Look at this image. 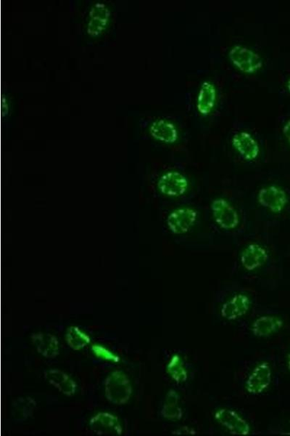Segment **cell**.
<instances>
[{
    "label": "cell",
    "instance_id": "cell-16",
    "mask_svg": "<svg viewBox=\"0 0 290 436\" xmlns=\"http://www.w3.org/2000/svg\"><path fill=\"white\" fill-rule=\"evenodd\" d=\"M151 136L167 144L176 143L179 138L178 129L174 124L166 120H157L150 127Z\"/></svg>",
    "mask_w": 290,
    "mask_h": 436
},
{
    "label": "cell",
    "instance_id": "cell-28",
    "mask_svg": "<svg viewBox=\"0 0 290 436\" xmlns=\"http://www.w3.org/2000/svg\"><path fill=\"white\" fill-rule=\"evenodd\" d=\"M287 89L289 92L290 93V80L287 82Z\"/></svg>",
    "mask_w": 290,
    "mask_h": 436
},
{
    "label": "cell",
    "instance_id": "cell-10",
    "mask_svg": "<svg viewBox=\"0 0 290 436\" xmlns=\"http://www.w3.org/2000/svg\"><path fill=\"white\" fill-rule=\"evenodd\" d=\"M251 303L248 296L243 293L236 294L222 305L221 315L228 321H235L249 312Z\"/></svg>",
    "mask_w": 290,
    "mask_h": 436
},
{
    "label": "cell",
    "instance_id": "cell-23",
    "mask_svg": "<svg viewBox=\"0 0 290 436\" xmlns=\"http://www.w3.org/2000/svg\"><path fill=\"white\" fill-rule=\"evenodd\" d=\"M92 351L96 357L105 361L117 363L120 361L119 356L113 354L107 347L100 345H93Z\"/></svg>",
    "mask_w": 290,
    "mask_h": 436
},
{
    "label": "cell",
    "instance_id": "cell-6",
    "mask_svg": "<svg viewBox=\"0 0 290 436\" xmlns=\"http://www.w3.org/2000/svg\"><path fill=\"white\" fill-rule=\"evenodd\" d=\"M197 216V212L192 208H177L168 215V228L173 235H184L194 226Z\"/></svg>",
    "mask_w": 290,
    "mask_h": 436
},
{
    "label": "cell",
    "instance_id": "cell-2",
    "mask_svg": "<svg viewBox=\"0 0 290 436\" xmlns=\"http://www.w3.org/2000/svg\"><path fill=\"white\" fill-rule=\"evenodd\" d=\"M230 61L245 74H253L263 66L262 58L253 50L242 46H235L229 53Z\"/></svg>",
    "mask_w": 290,
    "mask_h": 436
},
{
    "label": "cell",
    "instance_id": "cell-19",
    "mask_svg": "<svg viewBox=\"0 0 290 436\" xmlns=\"http://www.w3.org/2000/svg\"><path fill=\"white\" fill-rule=\"evenodd\" d=\"M216 100L215 86L210 82H203L197 100V109L203 116H208L213 111Z\"/></svg>",
    "mask_w": 290,
    "mask_h": 436
},
{
    "label": "cell",
    "instance_id": "cell-14",
    "mask_svg": "<svg viewBox=\"0 0 290 436\" xmlns=\"http://www.w3.org/2000/svg\"><path fill=\"white\" fill-rule=\"evenodd\" d=\"M46 381L62 394L72 397L76 394L77 385L72 378L64 371L53 369L45 372Z\"/></svg>",
    "mask_w": 290,
    "mask_h": 436
},
{
    "label": "cell",
    "instance_id": "cell-21",
    "mask_svg": "<svg viewBox=\"0 0 290 436\" xmlns=\"http://www.w3.org/2000/svg\"><path fill=\"white\" fill-rule=\"evenodd\" d=\"M66 340L68 346L75 351H80L91 343V338L88 334L76 326L68 328Z\"/></svg>",
    "mask_w": 290,
    "mask_h": 436
},
{
    "label": "cell",
    "instance_id": "cell-1",
    "mask_svg": "<svg viewBox=\"0 0 290 436\" xmlns=\"http://www.w3.org/2000/svg\"><path fill=\"white\" fill-rule=\"evenodd\" d=\"M133 386L128 376L121 370L112 372L105 381V396L114 405L126 403L133 395Z\"/></svg>",
    "mask_w": 290,
    "mask_h": 436
},
{
    "label": "cell",
    "instance_id": "cell-20",
    "mask_svg": "<svg viewBox=\"0 0 290 436\" xmlns=\"http://www.w3.org/2000/svg\"><path fill=\"white\" fill-rule=\"evenodd\" d=\"M166 371L171 379L178 384L184 383L188 379V370L184 359L179 354L171 356L166 366Z\"/></svg>",
    "mask_w": 290,
    "mask_h": 436
},
{
    "label": "cell",
    "instance_id": "cell-8",
    "mask_svg": "<svg viewBox=\"0 0 290 436\" xmlns=\"http://www.w3.org/2000/svg\"><path fill=\"white\" fill-rule=\"evenodd\" d=\"M258 201L260 205L273 213H280L288 203L287 194L282 188L270 185L261 188Z\"/></svg>",
    "mask_w": 290,
    "mask_h": 436
},
{
    "label": "cell",
    "instance_id": "cell-3",
    "mask_svg": "<svg viewBox=\"0 0 290 436\" xmlns=\"http://www.w3.org/2000/svg\"><path fill=\"white\" fill-rule=\"evenodd\" d=\"M217 423L233 435L246 436L251 433L248 421L236 411L228 408L218 410L214 415Z\"/></svg>",
    "mask_w": 290,
    "mask_h": 436
},
{
    "label": "cell",
    "instance_id": "cell-24",
    "mask_svg": "<svg viewBox=\"0 0 290 436\" xmlns=\"http://www.w3.org/2000/svg\"><path fill=\"white\" fill-rule=\"evenodd\" d=\"M107 26L105 22L90 19L87 24V33L93 37L99 36L106 30Z\"/></svg>",
    "mask_w": 290,
    "mask_h": 436
},
{
    "label": "cell",
    "instance_id": "cell-27",
    "mask_svg": "<svg viewBox=\"0 0 290 436\" xmlns=\"http://www.w3.org/2000/svg\"><path fill=\"white\" fill-rule=\"evenodd\" d=\"M287 368L289 371L290 372V353L288 354V356H287Z\"/></svg>",
    "mask_w": 290,
    "mask_h": 436
},
{
    "label": "cell",
    "instance_id": "cell-5",
    "mask_svg": "<svg viewBox=\"0 0 290 436\" xmlns=\"http://www.w3.org/2000/svg\"><path fill=\"white\" fill-rule=\"evenodd\" d=\"M272 370L268 362L264 361L253 370L244 383L246 392L251 395L262 394L271 385Z\"/></svg>",
    "mask_w": 290,
    "mask_h": 436
},
{
    "label": "cell",
    "instance_id": "cell-22",
    "mask_svg": "<svg viewBox=\"0 0 290 436\" xmlns=\"http://www.w3.org/2000/svg\"><path fill=\"white\" fill-rule=\"evenodd\" d=\"M90 17L108 24L110 18V11L106 4L97 3L90 11Z\"/></svg>",
    "mask_w": 290,
    "mask_h": 436
},
{
    "label": "cell",
    "instance_id": "cell-9",
    "mask_svg": "<svg viewBox=\"0 0 290 436\" xmlns=\"http://www.w3.org/2000/svg\"><path fill=\"white\" fill-rule=\"evenodd\" d=\"M91 431L97 435L119 436L123 428L119 418L109 412H99L90 421Z\"/></svg>",
    "mask_w": 290,
    "mask_h": 436
},
{
    "label": "cell",
    "instance_id": "cell-4",
    "mask_svg": "<svg viewBox=\"0 0 290 436\" xmlns=\"http://www.w3.org/2000/svg\"><path fill=\"white\" fill-rule=\"evenodd\" d=\"M211 210L215 223L225 230H233L240 224V216L236 209L224 199H214Z\"/></svg>",
    "mask_w": 290,
    "mask_h": 436
},
{
    "label": "cell",
    "instance_id": "cell-7",
    "mask_svg": "<svg viewBox=\"0 0 290 436\" xmlns=\"http://www.w3.org/2000/svg\"><path fill=\"white\" fill-rule=\"evenodd\" d=\"M188 183L180 172L169 171L163 174L157 181L160 192L169 197H180L187 191Z\"/></svg>",
    "mask_w": 290,
    "mask_h": 436
},
{
    "label": "cell",
    "instance_id": "cell-12",
    "mask_svg": "<svg viewBox=\"0 0 290 436\" xmlns=\"http://www.w3.org/2000/svg\"><path fill=\"white\" fill-rule=\"evenodd\" d=\"M284 326L283 320L273 315H265L256 318L251 330L255 337L267 338L278 332Z\"/></svg>",
    "mask_w": 290,
    "mask_h": 436
},
{
    "label": "cell",
    "instance_id": "cell-11",
    "mask_svg": "<svg viewBox=\"0 0 290 436\" xmlns=\"http://www.w3.org/2000/svg\"><path fill=\"white\" fill-rule=\"evenodd\" d=\"M268 257V253L264 247L258 244H251L242 252L240 262L245 270L253 271L262 267Z\"/></svg>",
    "mask_w": 290,
    "mask_h": 436
},
{
    "label": "cell",
    "instance_id": "cell-17",
    "mask_svg": "<svg viewBox=\"0 0 290 436\" xmlns=\"http://www.w3.org/2000/svg\"><path fill=\"white\" fill-rule=\"evenodd\" d=\"M180 395L174 389L168 391L162 409V417L169 421H177L183 418L184 412L180 406Z\"/></svg>",
    "mask_w": 290,
    "mask_h": 436
},
{
    "label": "cell",
    "instance_id": "cell-25",
    "mask_svg": "<svg viewBox=\"0 0 290 436\" xmlns=\"http://www.w3.org/2000/svg\"><path fill=\"white\" fill-rule=\"evenodd\" d=\"M283 134L290 144V120L284 126Z\"/></svg>",
    "mask_w": 290,
    "mask_h": 436
},
{
    "label": "cell",
    "instance_id": "cell-26",
    "mask_svg": "<svg viewBox=\"0 0 290 436\" xmlns=\"http://www.w3.org/2000/svg\"><path fill=\"white\" fill-rule=\"evenodd\" d=\"M175 434H195L194 430L190 428H181L178 430L176 431Z\"/></svg>",
    "mask_w": 290,
    "mask_h": 436
},
{
    "label": "cell",
    "instance_id": "cell-15",
    "mask_svg": "<svg viewBox=\"0 0 290 436\" xmlns=\"http://www.w3.org/2000/svg\"><path fill=\"white\" fill-rule=\"evenodd\" d=\"M232 145L238 152L246 160L252 161L260 153L258 142L249 133L240 132L232 138Z\"/></svg>",
    "mask_w": 290,
    "mask_h": 436
},
{
    "label": "cell",
    "instance_id": "cell-13",
    "mask_svg": "<svg viewBox=\"0 0 290 436\" xmlns=\"http://www.w3.org/2000/svg\"><path fill=\"white\" fill-rule=\"evenodd\" d=\"M32 340L37 352L47 358H55L60 354V343L52 334L37 332L32 336Z\"/></svg>",
    "mask_w": 290,
    "mask_h": 436
},
{
    "label": "cell",
    "instance_id": "cell-18",
    "mask_svg": "<svg viewBox=\"0 0 290 436\" xmlns=\"http://www.w3.org/2000/svg\"><path fill=\"white\" fill-rule=\"evenodd\" d=\"M37 401L32 397H20L14 400L11 406V418L16 423H23L34 415Z\"/></svg>",
    "mask_w": 290,
    "mask_h": 436
}]
</instances>
